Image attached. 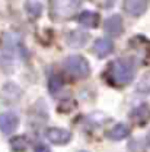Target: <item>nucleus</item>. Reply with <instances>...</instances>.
Instances as JSON below:
<instances>
[{
	"instance_id": "1",
	"label": "nucleus",
	"mask_w": 150,
	"mask_h": 152,
	"mask_svg": "<svg viewBox=\"0 0 150 152\" xmlns=\"http://www.w3.org/2000/svg\"><path fill=\"white\" fill-rule=\"evenodd\" d=\"M108 77L115 85H127L134 77V67L128 60H124V58L115 60L109 66Z\"/></svg>"
},
{
	"instance_id": "2",
	"label": "nucleus",
	"mask_w": 150,
	"mask_h": 152,
	"mask_svg": "<svg viewBox=\"0 0 150 152\" xmlns=\"http://www.w3.org/2000/svg\"><path fill=\"white\" fill-rule=\"evenodd\" d=\"M64 69L75 77H86L89 75V63L82 56H69L64 60Z\"/></svg>"
},
{
	"instance_id": "3",
	"label": "nucleus",
	"mask_w": 150,
	"mask_h": 152,
	"mask_svg": "<svg viewBox=\"0 0 150 152\" xmlns=\"http://www.w3.org/2000/svg\"><path fill=\"white\" fill-rule=\"evenodd\" d=\"M53 15L56 19H64L70 16L76 9L75 0H53Z\"/></svg>"
},
{
	"instance_id": "4",
	"label": "nucleus",
	"mask_w": 150,
	"mask_h": 152,
	"mask_svg": "<svg viewBox=\"0 0 150 152\" xmlns=\"http://www.w3.org/2000/svg\"><path fill=\"white\" fill-rule=\"evenodd\" d=\"M45 136L54 145H66L72 139V133L69 132V130H66V129H60V127H51V129H48L47 133H45Z\"/></svg>"
},
{
	"instance_id": "5",
	"label": "nucleus",
	"mask_w": 150,
	"mask_h": 152,
	"mask_svg": "<svg viewBox=\"0 0 150 152\" xmlns=\"http://www.w3.org/2000/svg\"><path fill=\"white\" fill-rule=\"evenodd\" d=\"M19 126V118L15 113H3L0 114V130L4 134L13 133Z\"/></svg>"
},
{
	"instance_id": "6",
	"label": "nucleus",
	"mask_w": 150,
	"mask_h": 152,
	"mask_svg": "<svg viewBox=\"0 0 150 152\" xmlns=\"http://www.w3.org/2000/svg\"><path fill=\"white\" fill-rule=\"evenodd\" d=\"M124 7L130 15L138 16V15L144 13V10L147 7V0H125Z\"/></svg>"
},
{
	"instance_id": "7",
	"label": "nucleus",
	"mask_w": 150,
	"mask_h": 152,
	"mask_svg": "<svg viewBox=\"0 0 150 152\" xmlns=\"http://www.w3.org/2000/svg\"><path fill=\"white\" fill-rule=\"evenodd\" d=\"M66 39H67V44H69L70 47L80 48V47H83V45L88 42L89 34H88V32H83V31H73V32H70V34L67 35Z\"/></svg>"
},
{
	"instance_id": "8",
	"label": "nucleus",
	"mask_w": 150,
	"mask_h": 152,
	"mask_svg": "<svg viewBox=\"0 0 150 152\" xmlns=\"http://www.w3.org/2000/svg\"><path fill=\"white\" fill-rule=\"evenodd\" d=\"M105 31L109 35H120L122 32V19L118 15H112L105 20Z\"/></svg>"
},
{
	"instance_id": "9",
	"label": "nucleus",
	"mask_w": 150,
	"mask_h": 152,
	"mask_svg": "<svg viewBox=\"0 0 150 152\" xmlns=\"http://www.w3.org/2000/svg\"><path fill=\"white\" fill-rule=\"evenodd\" d=\"M77 20L83 28H95L99 23V15L95 12H91V10H85L79 15Z\"/></svg>"
},
{
	"instance_id": "10",
	"label": "nucleus",
	"mask_w": 150,
	"mask_h": 152,
	"mask_svg": "<svg viewBox=\"0 0 150 152\" xmlns=\"http://www.w3.org/2000/svg\"><path fill=\"white\" fill-rule=\"evenodd\" d=\"M114 48V44L112 41L107 39V38H99L95 41V45H93V50L96 51V54L99 57H107Z\"/></svg>"
},
{
	"instance_id": "11",
	"label": "nucleus",
	"mask_w": 150,
	"mask_h": 152,
	"mask_svg": "<svg viewBox=\"0 0 150 152\" xmlns=\"http://www.w3.org/2000/svg\"><path fill=\"white\" fill-rule=\"evenodd\" d=\"M128 133H130L128 126H125V124L120 123V124H115L112 129L108 132V137H109V139H112V140H121V139L127 137V136H128Z\"/></svg>"
},
{
	"instance_id": "12",
	"label": "nucleus",
	"mask_w": 150,
	"mask_h": 152,
	"mask_svg": "<svg viewBox=\"0 0 150 152\" xmlns=\"http://www.w3.org/2000/svg\"><path fill=\"white\" fill-rule=\"evenodd\" d=\"M149 115H150V110H149V107H147V105H141V107L136 108V110L133 111V114H131V117L136 120V121H138V123L146 121Z\"/></svg>"
},
{
	"instance_id": "13",
	"label": "nucleus",
	"mask_w": 150,
	"mask_h": 152,
	"mask_svg": "<svg viewBox=\"0 0 150 152\" xmlns=\"http://www.w3.org/2000/svg\"><path fill=\"white\" fill-rule=\"evenodd\" d=\"M25 9H26V12H28L31 16L37 18V16L41 15V12H42V4H41L39 1H37V0H28Z\"/></svg>"
},
{
	"instance_id": "14",
	"label": "nucleus",
	"mask_w": 150,
	"mask_h": 152,
	"mask_svg": "<svg viewBox=\"0 0 150 152\" xmlns=\"http://www.w3.org/2000/svg\"><path fill=\"white\" fill-rule=\"evenodd\" d=\"M10 145H12V149H13L15 152H23L25 149H26L28 140H26L25 136H16V137L12 139Z\"/></svg>"
},
{
	"instance_id": "15",
	"label": "nucleus",
	"mask_w": 150,
	"mask_h": 152,
	"mask_svg": "<svg viewBox=\"0 0 150 152\" xmlns=\"http://www.w3.org/2000/svg\"><path fill=\"white\" fill-rule=\"evenodd\" d=\"M48 86H50V91H51L53 94H56L57 91L61 88V79H60L58 76H51V79H50V82H48Z\"/></svg>"
},
{
	"instance_id": "16",
	"label": "nucleus",
	"mask_w": 150,
	"mask_h": 152,
	"mask_svg": "<svg viewBox=\"0 0 150 152\" xmlns=\"http://www.w3.org/2000/svg\"><path fill=\"white\" fill-rule=\"evenodd\" d=\"M34 152H51V151H50V148L47 145H38V146H35Z\"/></svg>"
},
{
	"instance_id": "17",
	"label": "nucleus",
	"mask_w": 150,
	"mask_h": 152,
	"mask_svg": "<svg viewBox=\"0 0 150 152\" xmlns=\"http://www.w3.org/2000/svg\"><path fill=\"white\" fill-rule=\"evenodd\" d=\"M147 142H149V145H150V132H149V134H147Z\"/></svg>"
}]
</instances>
